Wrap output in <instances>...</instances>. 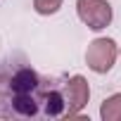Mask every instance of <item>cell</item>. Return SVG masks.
Returning a JSON list of instances; mask_svg holds the SVG:
<instances>
[{"instance_id": "6da1fadb", "label": "cell", "mask_w": 121, "mask_h": 121, "mask_svg": "<svg viewBox=\"0 0 121 121\" xmlns=\"http://www.w3.org/2000/svg\"><path fill=\"white\" fill-rule=\"evenodd\" d=\"M67 116V102L57 81L38 76L29 64L12 59L0 67V119Z\"/></svg>"}, {"instance_id": "7a4b0ae2", "label": "cell", "mask_w": 121, "mask_h": 121, "mask_svg": "<svg viewBox=\"0 0 121 121\" xmlns=\"http://www.w3.org/2000/svg\"><path fill=\"white\" fill-rule=\"evenodd\" d=\"M116 59V43L112 38H95L86 50V62L93 71L107 74Z\"/></svg>"}, {"instance_id": "3957f363", "label": "cell", "mask_w": 121, "mask_h": 121, "mask_svg": "<svg viewBox=\"0 0 121 121\" xmlns=\"http://www.w3.org/2000/svg\"><path fill=\"white\" fill-rule=\"evenodd\" d=\"M76 10H78L81 22L93 31L107 29L112 22V5L107 0H78Z\"/></svg>"}, {"instance_id": "277c9868", "label": "cell", "mask_w": 121, "mask_h": 121, "mask_svg": "<svg viewBox=\"0 0 121 121\" xmlns=\"http://www.w3.org/2000/svg\"><path fill=\"white\" fill-rule=\"evenodd\" d=\"M62 93H64V102H67V116H76L88 104V97H90V88L83 76H71L62 86Z\"/></svg>"}, {"instance_id": "5b68a950", "label": "cell", "mask_w": 121, "mask_h": 121, "mask_svg": "<svg viewBox=\"0 0 121 121\" xmlns=\"http://www.w3.org/2000/svg\"><path fill=\"white\" fill-rule=\"evenodd\" d=\"M100 116L104 121H121V93L107 97L100 107Z\"/></svg>"}, {"instance_id": "8992f818", "label": "cell", "mask_w": 121, "mask_h": 121, "mask_svg": "<svg viewBox=\"0 0 121 121\" xmlns=\"http://www.w3.org/2000/svg\"><path fill=\"white\" fill-rule=\"evenodd\" d=\"M33 7L38 14H55L62 7V0H33Z\"/></svg>"}]
</instances>
